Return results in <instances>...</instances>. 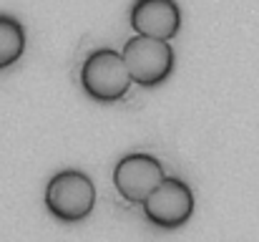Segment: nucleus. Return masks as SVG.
Listing matches in <instances>:
<instances>
[{
	"instance_id": "obj_1",
	"label": "nucleus",
	"mask_w": 259,
	"mask_h": 242,
	"mask_svg": "<svg viewBox=\"0 0 259 242\" xmlns=\"http://www.w3.org/2000/svg\"><path fill=\"white\" fill-rule=\"evenodd\" d=\"M96 207V187L86 171L63 169L51 177L46 187V210L53 220L73 225L86 220Z\"/></svg>"
},
{
	"instance_id": "obj_2",
	"label": "nucleus",
	"mask_w": 259,
	"mask_h": 242,
	"mask_svg": "<svg viewBox=\"0 0 259 242\" xmlns=\"http://www.w3.org/2000/svg\"><path fill=\"white\" fill-rule=\"evenodd\" d=\"M131 83L134 79L123 61V53L113 48H98L88 53L81 66V88L98 103H113L123 98Z\"/></svg>"
},
{
	"instance_id": "obj_3",
	"label": "nucleus",
	"mask_w": 259,
	"mask_h": 242,
	"mask_svg": "<svg viewBox=\"0 0 259 242\" xmlns=\"http://www.w3.org/2000/svg\"><path fill=\"white\" fill-rule=\"evenodd\" d=\"M121 53H123V61L131 71L134 83H139L144 88L161 86L171 76L174 61H176L169 41L154 38V36H141V33L128 38Z\"/></svg>"
},
{
	"instance_id": "obj_4",
	"label": "nucleus",
	"mask_w": 259,
	"mask_h": 242,
	"mask_svg": "<svg viewBox=\"0 0 259 242\" xmlns=\"http://www.w3.org/2000/svg\"><path fill=\"white\" fill-rule=\"evenodd\" d=\"M144 215L161 230H176L194 215V192L179 177H164V182L144 202Z\"/></svg>"
},
{
	"instance_id": "obj_5",
	"label": "nucleus",
	"mask_w": 259,
	"mask_h": 242,
	"mask_svg": "<svg viewBox=\"0 0 259 242\" xmlns=\"http://www.w3.org/2000/svg\"><path fill=\"white\" fill-rule=\"evenodd\" d=\"M164 166L161 161L146 152L126 154L113 166V187L126 202L144 204L149 194L164 182Z\"/></svg>"
},
{
	"instance_id": "obj_6",
	"label": "nucleus",
	"mask_w": 259,
	"mask_h": 242,
	"mask_svg": "<svg viewBox=\"0 0 259 242\" xmlns=\"http://www.w3.org/2000/svg\"><path fill=\"white\" fill-rule=\"evenodd\" d=\"M128 25L141 36L171 41L181 30V8L176 0H134Z\"/></svg>"
},
{
	"instance_id": "obj_7",
	"label": "nucleus",
	"mask_w": 259,
	"mask_h": 242,
	"mask_svg": "<svg viewBox=\"0 0 259 242\" xmlns=\"http://www.w3.org/2000/svg\"><path fill=\"white\" fill-rule=\"evenodd\" d=\"M25 51V28L18 18L0 13V71L20 61Z\"/></svg>"
}]
</instances>
